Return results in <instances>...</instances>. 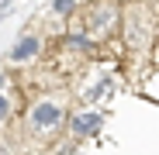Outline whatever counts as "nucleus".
I'll use <instances>...</instances> for the list:
<instances>
[{
  "label": "nucleus",
  "mask_w": 159,
  "mask_h": 155,
  "mask_svg": "<svg viewBox=\"0 0 159 155\" xmlns=\"http://www.w3.org/2000/svg\"><path fill=\"white\" fill-rule=\"evenodd\" d=\"M62 121H66V107L59 100H38L35 107L28 110V127L35 135H52V131H59L62 127Z\"/></svg>",
  "instance_id": "obj_1"
},
{
  "label": "nucleus",
  "mask_w": 159,
  "mask_h": 155,
  "mask_svg": "<svg viewBox=\"0 0 159 155\" xmlns=\"http://www.w3.org/2000/svg\"><path fill=\"white\" fill-rule=\"evenodd\" d=\"M100 124H104L100 110H80V114H73V135H93Z\"/></svg>",
  "instance_id": "obj_2"
},
{
  "label": "nucleus",
  "mask_w": 159,
  "mask_h": 155,
  "mask_svg": "<svg viewBox=\"0 0 159 155\" xmlns=\"http://www.w3.org/2000/svg\"><path fill=\"white\" fill-rule=\"evenodd\" d=\"M38 48H42V41H38L35 35H24V38L11 48V59H14V62H28V59L38 55Z\"/></svg>",
  "instance_id": "obj_3"
},
{
  "label": "nucleus",
  "mask_w": 159,
  "mask_h": 155,
  "mask_svg": "<svg viewBox=\"0 0 159 155\" xmlns=\"http://www.w3.org/2000/svg\"><path fill=\"white\" fill-rule=\"evenodd\" d=\"M145 41H149V24H145L142 14H139L135 24L128 21V45H135V48H139V45H145Z\"/></svg>",
  "instance_id": "obj_4"
},
{
  "label": "nucleus",
  "mask_w": 159,
  "mask_h": 155,
  "mask_svg": "<svg viewBox=\"0 0 159 155\" xmlns=\"http://www.w3.org/2000/svg\"><path fill=\"white\" fill-rule=\"evenodd\" d=\"M0 86H4V76H0Z\"/></svg>",
  "instance_id": "obj_8"
},
{
  "label": "nucleus",
  "mask_w": 159,
  "mask_h": 155,
  "mask_svg": "<svg viewBox=\"0 0 159 155\" xmlns=\"http://www.w3.org/2000/svg\"><path fill=\"white\" fill-rule=\"evenodd\" d=\"M4 114H7V100L0 97V117H4Z\"/></svg>",
  "instance_id": "obj_7"
},
{
  "label": "nucleus",
  "mask_w": 159,
  "mask_h": 155,
  "mask_svg": "<svg viewBox=\"0 0 159 155\" xmlns=\"http://www.w3.org/2000/svg\"><path fill=\"white\" fill-rule=\"evenodd\" d=\"M52 11H56V14H73L76 4H73V0H56V7H52Z\"/></svg>",
  "instance_id": "obj_6"
},
{
  "label": "nucleus",
  "mask_w": 159,
  "mask_h": 155,
  "mask_svg": "<svg viewBox=\"0 0 159 155\" xmlns=\"http://www.w3.org/2000/svg\"><path fill=\"white\" fill-rule=\"evenodd\" d=\"M93 24H97V28H100V24H104V28L114 24V11L111 7H93Z\"/></svg>",
  "instance_id": "obj_5"
}]
</instances>
